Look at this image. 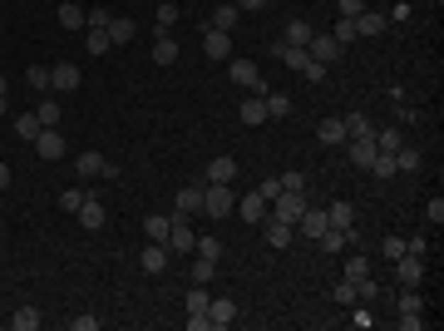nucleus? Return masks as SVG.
I'll list each match as a JSON object with an SVG mask.
<instances>
[{
    "label": "nucleus",
    "mask_w": 444,
    "mask_h": 331,
    "mask_svg": "<svg viewBox=\"0 0 444 331\" xmlns=\"http://www.w3.org/2000/svg\"><path fill=\"white\" fill-rule=\"evenodd\" d=\"M232 208H237L232 183H203V213H208V218H227Z\"/></svg>",
    "instance_id": "1"
},
{
    "label": "nucleus",
    "mask_w": 444,
    "mask_h": 331,
    "mask_svg": "<svg viewBox=\"0 0 444 331\" xmlns=\"http://www.w3.org/2000/svg\"><path fill=\"white\" fill-rule=\"evenodd\" d=\"M306 203H311L306 193H277V198L267 203V213H272V218H282V222H292V227H296V218L306 213Z\"/></svg>",
    "instance_id": "2"
},
{
    "label": "nucleus",
    "mask_w": 444,
    "mask_h": 331,
    "mask_svg": "<svg viewBox=\"0 0 444 331\" xmlns=\"http://www.w3.org/2000/svg\"><path fill=\"white\" fill-rule=\"evenodd\" d=\"M395 312H400V327H405V331H420V327H425V302H420V292H415V287H405V297L395 302Z\"/></svg>",
    "instance_id": "3"
},
{
    "label": "nucleus",
    "mask_w": 444,
    "mask_h": 331,
    "mask_svg": "<svg viewBox=\"0 0 444 331\" xmlns=\"http://www.w3.org/2000/svg\"><path fill=\"white\" fill-rule=\"evenodd\" d=\"M168 252H193V242H198V232H193V222L183 218V213H173V227H168Z\"/></svg>",
    "instance_id": "4"
},
{
    "label": "nucleus",
    "mask_w": 444,
    "mask_h": 331,
    "mask_svg": "<svg viewBox=\"0 0 444 331\" xmlns=\"http://www.w3.org/2000/svg\"><path fill=\"white\" fill-rule=\"evenodd\" d=\"M203 50H208V60H232V30L203 25Z\"/></svg>",
    "instance_id": "5"
},
{
    "label": "nucleus",
    "mask_w": 444,
    "mask_h": 331,
    "mask_svg": "<svg viewBox=\"0 0 444 331\" xmlns=\"http://www.w3.org/2000/svg\"><path fill=\"white\" fill-rule=\"evenodd\" d=\"M257 227H262V237H267V242H272L277 252H282V247H292V237H296V227H292V222L272 218V213H267V218L257 222Z\"/></svg>",
    "instance_id": "6"
},
{
    "label": "nucleus",
    "mask_w": 444,
    "mask_h": 331,
    "mask_svg": "<svg viewBox=\"0 0 444 331\" xmlns=\"http://www.w3.org/2000/svg\"><path fill=\"white\" fill-rule=\"evenodd\" d=\"M35 153H40L45 163L65 158V139H60V129H40V134H35Z\"/></svg>",
    "instance_id": "7"
},
{
    "label": "nucleus",
    "mask_w": 444,
    "mask_h": 331,
    "mask_svg": "<svg viewBox=\"0 0 444 331\" xmlns=\"http://www.w3.org/2000/svg\"><path fill=\"white\" fill-rule=\"evenodd\" d=\"M395 277H400V287H420L425 282V257H395Z\"/></svg>",
    "instance_id": "8"
},
{
    "label": "nucleus",
    "mask_w": 444,
    "mask_h": 331,
    "mask_svg": "<svg viewBox=\"0 0 444 331\" xmlns=\"http://www.w3.org/2000/svg\"><path fill=\"white\" fill-rule=\"evenodd\" d=\"M232 80H237L242 89H252V94H267V85H262V75H257L252 60H232Z\"/></svg>",
    "instance_id": "9"
},
{
    "label": "nucleus",
    "mask_w": 444,
    "mask_h": 331,
    "mask_svg": "<svg viewBox=\"0 0 444 331\" xmlns=\"http://www.w3.org/2000/svg\"><path fill=\"white\" fill-rule=\"evenodd\" d=\"M138 262H143V272H158V277H163V272H168V262H173V252H168V242H148Z\"/></svg>",
    "instance_id": "10"
},
{
    "label": "nucleus",
    "mask_w": 444,
    "mask_h": 331,
    "mask_svg": "<svg viewBox=\"0 0 444 331\" xmlns=\"http://www.w3.org/2000/svg\"><path fill=\"white\" fill-rule=\"evenodd\" d=\"M340 50H345V45H335L331 35H311V45H306V55H311L316 65H331V60H340Z\"/></svg>",
    "instance_id": "11"
},
{
    "label": "nucleus",
    "mask_w": 444,
    "mask_h": 331,
    "mask_svg": "<svg viewBox=\"0 0 444 331\" xmlns=\"http://www.w3.org/2000/svg\"><path fill=\"white\" fill-rule=\"evenodd\" d=\"M74 218H79V227H89V232H99V227L109 222V213H104V203H99V198H84Z\"/></svg>",
    "instance_id": "12"
},
{
    "label": "nucleus",
    "mask_w": 444,
    "mask_h": 331,
    "mask_svg": "<svg viewBox=\"0 0 444 331\" xmlns=\"http://www.w3.org/2000/svg\"><path fill=\"white\" fill-rule=\"evenodd\" d=\"M331 222H326V208H316V203H306V213L296 218V232H306V237H321Z\"/></svg>",
    "instance_id": "13"
},
{
    "label": "nucleus",
    "mask_w": 444,
    "mask_h": 331,
    "mask_svg": "<svg viewBox=\"0 0 444 331\" xmlns=\"http://www.w3.org/2000/svg\"><path fill=\"white\" fill-rule=\"evenodd\" d=\"M385 25H390V20H385L380 10H370V5H365V10L355 15V35H360V40H375V35H380Z\"/></svg>",
    "instance_id": "14"
},
{
    "label": "nucleus",
    "mask_w": 444,
    "mask_h": 331,
    "mask_svg": "<svg viewBox=\"0 0 444 331\" xmlns=\"http://www.w3.org/2000/svg\"><path fill=\"white\" fill-rule=\"evenodd\" d=\"M198 208H203V183H188V188H178V198H173V213L193 218Z\"/></svg>",
    "instance_id": "15"
},
{
    "label": "nucleus",
    "mask_w": 444,
    "mask_h": 331,
    "mask_svg": "<svg viewBox=\"0 0 444 331\" xmlns=\"http://www.w3.org/2000/svg\"><path fill=\"white\" fill-rule=\"evenodd\" d=\"M208 183H237V158L232 153H218L208 163Z\"/></svg>",
    "instance_id": "16"
},
{
    "label": "nucleus",
    "mask_w": 444,
    "mask_h": 331,
    "mask_svg": "<svg viewBox=\"0 0 444 331\" xmlns=\"http://www.w3.org/2000/svg\"><path fill=\"white\" fill-rule=\"evenodd\" d=\"M50 89L74 94V89H79V70H74V65H55V70H50Z\"/></svg>",
    "instance_id": "17"
},
{
    "label": "nucleus",
    "mask_w": 444,
    "mask_h": 331,
    "mask_svg": "<svg viewBox=\"0 0 444 331\" xmlns=\"http://www.w3.org/2000/svg\"><path fill=\"white\" fill-rule=\"evenodd\" d=\"M370 134H375V129H370ZM370 134H365V139H345V143H350V158H355V168H370V158L380 153Z\"/></svg>",
    "instance_id": "18"
},
{
    "label": "nucleus",
    "mask_w": 444,
    "mask_h": 331,
    "mask_svg": "<svg viewBox=\"0 0 444 331\" xmlns=\"http://www.w3.org/2000/svg\"><path fill=\"white\" fill-rule=\"evenodd\" d=\"M104 30H109V45H128L138 25H133L128 15H109V25H104Z\"/></svg>",
    "instance_id": "19"
},
{
    "label": "nucleus",
    "mask_w": 444,
    "mask_h": 331,
    "mask_svg": "<svg viewBox=\"0 0 444 331\" xmlns=\"http://www.w3.org/2000/svg\"><path fill=\"white\" fill-rule=\"evenodd\" d=\"M237 119H242L247 129H262V124H267V104H262V94H252V99L237 109Z\"/></svg>",
    "instance_id": "20"
},
{
    "label": "nucleus",
    "mask_w": 444,
    "mask_h": 331,
    "mask_svg": "<svg viewBox=\"0 0 444 331\" xmlns=\"http://www.w3.org/2000/svg\"><path fill=\"white\" fill-rule=\"evenodd\" d=\"M232 322H237V307H232L227 297L208 302V327H232Z\"/></svg>",
    "instance_id": "21"
},
{
    "label": "nucleus",
    "mask_w": 444,
    "mask_h": 331,
    "mask_svg": "<svg viewBox=\"0 0 444 331\" xmlns=\"http://www.w3.org/2000/svg\"><path fill=\"white\" fill-rule=\"evenodd\" d=\"M60 25H65V30H84V25H89V10L74 5V0H65V5H60Z\"/></svg>",
    "instance_id": "22"
},
{
    "label": "nucleus",
    "mask_w": 444,
    "mask_h": 331,
    "mask_svg": "<svg viewBox=\"0 0 444 331\" xmlns=\"http://www.w3.org/2000/svg\"><path fill=\"white\" fill-rule=\"evenodd\" d=\"M178 60V40L168 35V30H158V40H153V65H173Z\"/></svg>",
    "instance_id": "23"
},
{
    "label": "nucleus",
    "mask_w": 444,
    "mask_h": 331,
    "mask_svg": "<svg viewBox=\"0 0 444 331\" xmlns=\"http://www.w3.org/2000/svg\"><path fill=\"white\" fill-rule=\"evenodd\" d=\"M104 163H109V158H104V153H94V148H84V153L74 158L79 178H99V173H104Z\"/></svg>",
    "instance_id": "24"
},
{
    "label": "nucleus",
    "mask_w": 444,
    "mask_h": 331,
    "mask_svg": "<svg viewBox=\"0 0 444 331\" xmlns=\"http://www.w3.org/2000/svg\"><path fill=\"white\" fill-rule=\"evenodd\" d=\"M316 139H321L326 148L345 143V124H340V119H321V124H316Z\"/></svg>",
    "instance_id": "25"
},
{
    "label": "nucleus",
    "mask_w": 444,
    "mask_h": 331,
    "mask_svg": "<svg viewBox=\"0 0 444 331\" xmlns=\"http://www.w3.org/2000/svg\"><path fill=\"white\" fill-rule=\"evenodd\" d=\"M277 60H282L287 70H296V75H301V65H306L311 55H306V45H277Z\"/></svg>",
    "instance_id": "26"
},
{
    "label": "nucleus",
    "mask_w": 444,
    "mask_h": 331,
    "mask_svg": "<svg viewBox=\"0 0 444 331\" xmlns=\"http://www.w3.org/2000/svg\"><path fill=\"white\" fill-rule=\"evenodd\" d=\"M237 213H242L247 222H262L267 218V198H262V193H247V198L237 203Z\"/></svg>",
    "instance_id": "27"
},
{
    "label": "nucleus",
    "mask_w": 444,
    "mask_h": 331,
    "mask_svg": "<svg viewBox=\"0 0 444 331\" xmlns=\"http://www.w3.org/2000/svg\"><path fill=\"white\" fill-rule=\"evenodd\" d=\"M262 104H267V119H287L292 114V94L272 89V94H262Z\"/></svg>",
    "instance_id": "28"
},
{
    "label": "nucleus",
    "mask_w": 444,
    "mask_h": 331,
    "mask_svg": "<svg viewBox=\"0 0 444 331\" xmlns=\"http://www.w3.org/2000/svg\"><path fill=\"white\" fill-rule=\"evenodd\" d=\"M326 222L350 232V227H355V208H350V203H331V208H326Z\"/></svg>",
    "instance_id": "29"
},
{
    "label": "nucleus",
    "mask_w": 444,
    "mask_h": 331,
    "mask_svg": "<svg viewBox=\"0 0 444 331\" xmlns=\"http://www.w3.org/2000/svg\"><path fill=\"white\" fill-rule=\"evenodd\" d=\"M311 20H287V45H311Z\"/></svg>",
    "instance_id": "30"
},
{
    "label": "nucleus",
    "mask_w": 444,
    "mask_h": 331,
    "mask_svg": "<svg viewBox=\"0 0 444 331\" xmlns=\"http://www.w3.org/2000/svg\"><path fill=\"white\" fill-rule=\"evenodd\" d=\"M420 163H425V153H420V148H405V143L395 148V168H400V173H415Z\"/></svg>",
    "instance_id": "31"
},
{
    "label": "nucleus",
    "mask_w": 444,
    "mask_h": 331,
    "mask_svg": "<svg viewBox=\"0 0 444 331\" xmlns=\"http://www.w3.org/2000/svg\"><path fill=\"white\" fill-rule=\"evenodd\" d=\"M316 242H321V252H340V247L350 242V232H345V227H326V232H321Z\"/></svg>",
    "instance_id": "32"
},
{
    "label": "nucleus",
    "mask_w": 444,
    "mask_h": 331,
    "mask_svg": "<svg viewBox=\"0 0 444 331\" xmlns=\"http://www.w3.org/2000/svg\"><path fill=\"white\" fill-rule=\"evenodd\" d=\"M35 119H40L45 129H55V124L65 119V109H60V99H40V109H35Z\"/></svg>",
    "instance_id": "33"
},
{
    "label": "nucleus",
    "mask_w": 444,
    "mask_h": 331,
    "mask_svg": "<svg viewBox=\"0 0 444 331\" xmlns=\"http://www.w3.org/2000/svg\"><path fill=\"white\" fill-rule=\"evenodd\" d=\"M40 129H45V124H40L35 114H15V134H20L25 143H35V134H40Z\"/></svg>",
    "instance_id": "34"
},
{
    "label": "nucleus",
    "mask_w": 444,
    "mask_h": 331,
    "mask_svg": "<svg viewBox=\"0 0 444 331\" xmlns=\"http://www.w3.org/2000/svg\"><path fill=\"white\" fill-rule=\"evenodd\" d=\"M370 139H375V148H380V153H395V148L405 143V139H400V129H375Z\"/></svg>",
    "instance_id": "35"
},
{
    "label": "nucleus",
    "mask_w": 444,
    "mask_h": 331,
    "mask_svg": "<svg viewBox=\"0 0 444 331\" xmlns=\"http://www.w3.org/2000/svg\"><path fill=\"white\" fill-rule=\"evenodd\" d=\"M183 302H188V317H208V302H213V297H208V292H203V282H198Z\"/></svg>",
    "instance_id": "36"
},
{
    "label": "nucleus",
    "mask_w": 444,
    "mask_h": 331,
    "mask_svg": "<svg viewBox=\"0 0 444 331\" xmlns=\"http://www.w3.org/2000/svg\"><path fill=\"white\" fill-rule=\"evenodd\" d=\"M10 327H15V331H35V327H40V312H35V307H15Z\"/></svg>",
    "instance_id": "37"
},
{
    "label": "nucleus",
    "mask_w": 444,
    "mask_h": 331,
    "mask_svg": "<svg viewBox=\"0 0 444 331\" xmlns=\"http://www.w3.org/2000/svg\"><path fill=\"white\" fill-rule=\"evenodd\" d=\"M208 25H218V30H232V25H237V5H232V0H222L218 10H213V20H208Z\"/></svg>",
    "instance_id": "38"
},
{
    "label": "nucleus",
    "mask_w": 444,
    "mask_h": 331,
    "mask_svg": "<svg viewBox=\"0 0 444 331\" xmlns=\"http://www.w3.org/2000/svg\"><path fill=\"white\" fill-rule=\"evenodd\" d=\"M168 227H173V218H163V213H153V218H143V232H148L153 242H163V237H168Z\"/></svg>",
    "instance_id": "39"
},
{
    "label": "nucleus",
    "mask_w": 444,
    "mask_h": 331,
    "mask_svg": "<svg viewBox=\"0 0 444 331\" xmlns=\"http://www.w3.org/2000/svg\"><path fill=\"white\" fill-rule=\"evenodd\" d=\"M84 50H89V55H104V50H109V30H94V25H89V30H84Z\"/></svg>",
    "instance_id": "40"
},
{
    "label": "nucleus",
    "mask_w": 444,
    "mask_h": 331,
    "mask_svg": "<svg viewBox=\"0 0 444 331\" xmlns=\"http://www.w3.org/2000/svg\"><path fill=\"white\" fill-rule=\"evenodd\" d=\"M25 85H30L35 94H45V89H50V70H45V65H30V70H25Z\"/></svg>",
    "instance_id": "41"
},
{
    "label": "nucleus",
    "mask_w": 444,
    "mask_h": 331,
    "mask_svg": "<svg viewBox=\"0 0 444 331\" xmlns=\"http://www.w3.org/2000/svg\"><path fill=\"white\" fill-rule=\"evenodd\" d=\"M340 124H345V139H365V134H370V119H365V114H345Z\"/></svg>",
    "instance_id": "42"
},
{
    "label": "nucleus",
    "mask_w": 444,
    "mask_h": 331,
    "mask_svg": "<svg viewBox=\"0 0 444 331\" xmlns=\"http://www.w3.org/2000/svg\"><path fill=\"white\" fill-rule=\"evenodd\" d=\"M370 173L375 178H395V153H375L370 158Z\"/></svg>",
    "instance_id": "43"
},
{
    "label": "nucleus",
    "mask_w": 444,
    "mask_h": 331,
    "mask_svg": "<svg viewBox=\"0 0 444 331\" xmlns=\"http://www.w3.org/2000/svg\"><path fill=\"white\" fill-rule=\"evenodd\" d=\"M331 40H335V45H355V40H360V35H355V20H335Z\"/></svg>",
    "instance_id": "44"
},
{
    "label": "nucleus",
    "mask_w": 444,
    "mask_h": 331,
    "mask_svg": "<svg viewBox=\"0 0 444 331\" xmlns=\"http://www.w3.org/2000/svg\"><path fill=\"white\" fill-rule=\"evenodd\" d=\"M193 252H198V257H208V262H218V257H222V242H218V237H198V242H193Z\"/></svg>",
    "instance_id": "45"
},
{
    "label": "nucleus",
    "mask_w": 444,
    "mask_h": 331,
    "mask_svg": "<svg viewBox=\"0 0 444 331\" xmlns=\"http://www.w3.org/2000/svg\"><path fill=\"white\" fill-rule=\"evenodd\" d=\"M178 25V5L173 0H158V30H173Z\"/></svg>",
    "instance_id": "46"
},
{
    "label": "nucleus",
    "mask_w": 444,
    "mask_h": 331,
    "mask_svg": "<svg viewBox=\"0 0 444 331\" xmlns=\"http://www.w3.org/2000/svg\"><path fill=\"white\" fill-rule=\"evenodd\" d=\"M84 198H89L84 188H65V193H60V208H65V213H79V203H84Z\"/></svg>",
    "instance_id": "47"
},
{
    "label": "nucleus",
    "mask_w": 444,
    "mask_h": 331,
    "mask_svg": "<svg viewBox=\"0 0 444 331\" xmlns=\"http://www.w3.org/2000/svg\"><path fill=\"white\" fill-rule=\"evenodd\" d=\"M380 252H385L390 262H395V257H405V237H395V232H385V237H380Z\"/></svg>",
    "instance_id": "48"
},
{
    "label": "nucleus",
    "mask_w": 444,
    "mask_h": 331,
    "mask_svg": "<svg viewBox=\"0 0 444 331\" xmlns=\"http://www.w3.org/2000/svg\"><path fill=\"white\" fill-rule=\"evenodd\" d=\"M365 272H370V262H365V252H350V257H345V277L355 282V277H365Z\"/></svg>",
    "instance_id": "49"
},
{
    "label": "nucleus",
    "mask_w": 444,
    "mask_h": 331,
    "mask_svg": "<svg viewBox=\"0 0 444 331\" xmlns=\"http://www.w3.org/2000/svg\"><path fill=\"white\" fill-rule=\"evenodd\" d=\"M282 193H306V173H282Z\"/></svg>",
    "instance_id": "50"
},
{
    "label": "nucleus",
    "mask_w": 444,
    "mask_h": 331,
    "mask_svg": "<svg viewBox=\"0 0 444 331\" xmlns=\"http://www.w3.org/2000/svg\"><path fill=\"white\" fill-rule=\"evenodd\" d=\"M375 292H380V287H375V277H370V272H365V277H355V297H360V302H370Z\"/></svg>",
    "instance_id": "51"
},
{
    "label": "nucleus",
    "mask_w": 444,
    "mask_h": 331,
    "mask_svg": "<svg viewBox=\"0 0 444 331\" xmlns=\"http://www.w3.org/2000/svg\"><path fill=\"white\" fill-rule=\"evenodd\" d=\"M335 302H340V307H350V302H355V282H350V277H345V282H335Z\"/></svg>",
    "instance_id": "52"
},
{
    "label": "nucleus",
    "mask_w": 444,
    "mask_h": 331,
    "mask_svg": "<svg viewBox=\"0 0 444 331\" xmlns=\"http://www.w3.org/2000/svg\"><path fill=\"white\" fill-rule=\"evenodd\" d=\"M99 327V317H89V312H79V317H70V331H94Z\"/></svg>",
    "instance_id": "53"
},
{
    "label": "nucleus",
    "mask_w": 444,
    "mask_h": 331,
    "mask_svg": "<svg viewBox=\"0 0 444 331\" xmlns=\"http://www.w3.org/2000/svg\"><path fill=\"white\" fill-rule=\"evenodd\" d=\"M335 5H340V20H355L365 10V0H335Z\"/></svg>",
    "instance_id": "54"
},
{
    "label": "nucleus",
    "mask_w": 444,
    "mask_h": 331,
    "mask_svg": "<svg viewBox=\"0 0 444 331\" xmlns=\"http://www.w3.org/2000/svg\"><path fill=\"white\" fill-rule=\"evenodd\" d=\"M213 272H218V262H208V257H198V267H193V277H198V282H208Z\"/></svg>",
    "instance_id": "55"
},
{
    "label": "nucleus",
    "mask_w": 444,
    "mask_h": 331,
    "mask_svg": "<svg viewBox=\"0 0 444 331\" xmlns=\"http://www.w3.org/2000/svg\"><path fill=\"white\" fill-rule=\"evenodd\" d=\"M425 213H430V222L440 227V222H444V198H430V203H425Z\"/></svg>",
    "instance_id": "56"
},
{
    "label": "nucleus",
    "mask_w": 444,
    "mask_h": 331,
    "mask_svg": "<svg viewBox=\"0 0 444 331\" xmlns=\"http://www.w3.org/2000/svg\"><path fill=\"white\" fill-rule=\"evenodd\" d=\"M109 15H113V10H104V5H99V10H89V25H94V30H104V25H109ZM89 25H84V30H89Z\"/></svg>",
    "instance_id": "57"
},
{
    "label": "nucleus",
    "mask_w": 444,
    "mask_h": 331,
    "mask_svg": "<svg viewBox=\"0 0 444 331\" xmlns=\"http://www.w3.org/2000/svg\"><path fill=\"white\" fill-rule=\"evenodd\" d=\"M301 75H306V80H326V65H316V60H306V65H301Z\"/></svg>",
    "instance_id": "58"
},
{
    "label": "nucleus",
    "mask_w": 444,
    "mask_h": 331,
    "mask_svg": "<svg viewBox=\"0 0 444 331\" xmlns=\"http://www.w3.org/2000/svg\"><path fill=\"white\" fill-rule=\"evenodd\" d=\"M257 193H262V198H267V203H272V198H277V193H282V183H277V178H262V188H257Z\"/></svg>",
    "instance_id": "59"
},
{
    "label": "nucleus",
    "mask_w": 444,
    "mask_h": 331,
    "mask_svg": "<svg viewBox=\"0 0 444 331\" xmlns=\"http://www.w3.org/2000/svg\"><path fill=\"white\" fill-rule=\"evenodd\" d=\"M5 188H10V163L0 158V193H5Z\"/></svg>",
    "instance_id": "60"
},
{
    "label": "nucleus",
    "mask_w": 444,
    "mask_h": 331,
    "mask_svg": "<svg viewBox=\"0 0 444 331\" xmlns=\"http://www.w3.org/2000/svg\"><path fill=\"white\" fill-rule=\"evenodd\" d=\"M267 0H237V10H262Z\"/></svg>",
    "instance_id": "61"
},
{
    "label": "nucleus",
    "mask_w": 444,
    "mask_h": 331,
    "mask_svg": "<svg viewBox=\"0 0 444 331\" xmlns=\"http://www.w3.org/2000/svg\"><path fill=\"white\" fill-rule=\"evenodd\" d=\"M5 99H10V85H5V75H0V109H5Z\"/></svg>",
    "instance_id": "62"
}]
</instances>
